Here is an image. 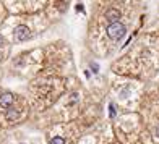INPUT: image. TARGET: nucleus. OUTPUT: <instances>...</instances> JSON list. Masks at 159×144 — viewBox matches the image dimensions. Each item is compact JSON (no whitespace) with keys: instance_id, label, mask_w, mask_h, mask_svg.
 I'll use <instances>...</instances> for the list:
<instances>
[{"instance_id":"f257e3e1","label":"nucleus","mask_w":159,"mask_h":144,"mask_svg":"<svg viewBox=\"0 0 159 144\" xmlns=\"http://www.w3.org/2000/svg\"><path fill=\"white\" fill-rule=\"evenodd\" d=\"M125 26L120 24V23H115V24H111L109 28H107V36H109L111 39L114 41H119L125 36Z\"/></svg>"},{"instance_id":"f03ea898","label":"nucleus","mask_w":159,"mask_h":144,"mask_svg":"<svg viewBox=\"0 0 159 144\" xmlns=\"http://www.w3.org/2000/svg\"><path fill=\"white\" fill-rule=\"evenodd\" d=\"M30 36H31V33L28 29V26L20 24V26L15 28V37L18 41H26V39H30Z\"/></svg>"},{"instance_id":"7ed1b4c3","label":"nucleus","mask_w":159,"mask_h":144,"mask_svg":"<svg viewBox=\"0 0 159 144\" xmlns=\"http://www.w3.org/2000/svg\"><path fill=\"white\" fill-rule=\"evenodd\" d=\"M119 18H120V13H119V10H114V8H111V10H107V11H106V20H107V21H111L112 24L119 23Z\"/></svg>"},{"instance_id":"20e7f679","label":"nucleus","mask_w":159,"mask_h":144,"mask_svg":"<svg viewBox=\"0 0 159 144\" xmlns=\"http://www.w3.org/2000/svg\"><path fill=\"white\" fill-rule=\"evenodd\" d=\"M11 102H13V96H11V94L0 96V105H2V107H10Z\"/></svg>"},{"instance_id":"39448f33","label":"nucleus","mask_w":159,"mask_h":144,"mask_svg":"<svg viewBox=\"0 0 159 144\" xmlns=\"http://www.w3.org/2000/svg\"><path fill=\"white\" fill-rule=\"evenodd\" d=\"M50 144H65V141H63L62 138H59V136H57V138H54L52 141H50Z\"/></svg>"},{"instance_id":"423d86ee","label":"nucleus","mask_w":159,"mask_h":144,"mask_svg":"<svg viewBox=\"0 0 159 144\" xmlns=\"http://www.w3.org/2000/svg\"><path fill=\"white\" fill-rule=\"evenodd\" d=\"M2 44H3V37L0 36V46H2Z\"/></svg>"},{"instance_id":"0eeeda50","label":"nucleus","mask_w":159,"mask_h":144,"mask_svg":"<svg viewBox=\"0 0 159 144\" xmlns=\"http://www.w3.org/2000/svg\"><path fill=\"white\" fill-rule=\"evenodd\" d=\"M157 134H159V126H157Z\"/></svg>"}]
</instances>
